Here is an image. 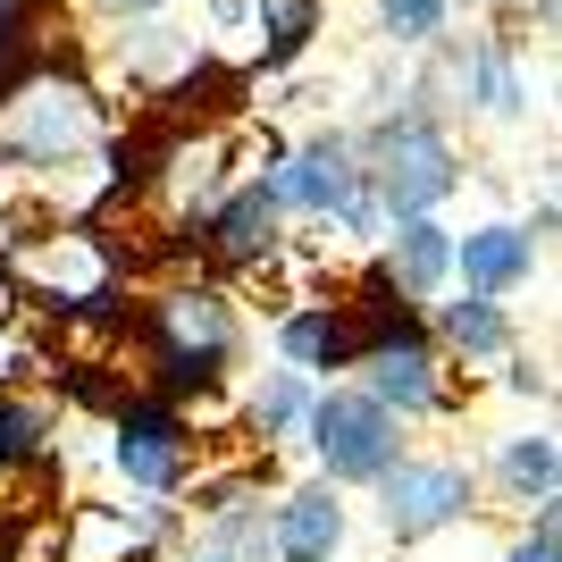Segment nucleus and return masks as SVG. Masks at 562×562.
Instances as JSON below:
<instances>
[{
	"instance_id": "obj_11",
	"label": "nucleus",
	"mask_w": 562,
	"mask_h": 562,
	"mask_svg": "<svg viewBox=\"0 0 562 562\" xmlns=\"http://www.w3.org/2000/svg\"><path fill=\"white\" fill-rule=\"evenodd\" d=\"M446 85L462 93V110H479V117H520L529 110V76H520V59H513L504 34H470V43L446 59Z\"/></svg>"
},
{
	"instance_id": "obj_16",
	"label": "nucleus",
	"mask_w": 562,
	"mask_h": 562,
	"mask_svg": "<svg viewBox=\"0 0 562 562\" xmlns=\"http://www.w3.org/2000/svg\"><path fill=\"white\" fill-rule=\"evenodd\" d=\"M177 562H278L269 554V513H260V495L202 513V529L177 546Z\"/></svg>"
},
{
	"instance_id": "obj_7",
	"label": "nucleus",
	"mask_w": 562,
	"mask_h": 562,
	"mask_svg": "<svg viewBox=\"0 0 562 562\" xmlns=\"http://www.w3.org/2000/svg\"><path fill=\"white\" fill-rule=\"evenodd\" d=\"M110 462H117V479L126 487H143L151 504H168V495H186V479H193V428H186V412L168 395H126L110 412Z\"/></svg>"
},
{
	"instance_id": "obj_17",
	"label": "nucleus",
	"mask_w": 562,
	"mask_h": 562,
	"mask_svg": "<svg viewBox=\"0 0 562 562\" xmlns=\"http://www.w3.org/2000/svg\"><path fill=\"white\" fill-rule=\"evenodd\" d=\"M319 25H328V0H252V34H260V68L285 76L319 43Z\"/></svg>"
},
{
	"instance_id": "obj_12",
	"label": "nucleus",
	"mask_w": 562,
	"mask_h": 562,
	"mask_svg": "<svg viewBox=\"0 0 562 562\" xmlns=\"http://www.w3.org/2000/svg\"><path fill=\"white\" fill-rule=\"evenodd\" d=\"M538 252H546V235L513 227V218H487V227L453 235V278H462L470 294H513V285H529Z\"/></svg>"
},
{
	"instance_id": "obj_21",
	"label": "nucleus",
	"mask_w": 562,
	"mask_h": 562,
	"mask_svg": "<svg viewBox=\"0 0 562 562\" xmlns=\"http://www.w3.org/2000/svg\"><path fill=\"white\" fill-rule=\"evenodd\" d=\"M43 437H50V412H43V403H18V395H0V453H9V462L43 453Z\"/></svg>"
},
{
	"instance_id": "obj_18",
	"label": "nucleus",
	"mask_w": 562,
	"mask_h": 562,
	"mask_svg": "<svg viewBox=\"0 0 562 562\" xmlns=\"http://www.w3.org/2000/svg\"><path fill=\"white\" fill-rule=\"evenodd\" d=\"M495 487L513 495V504H554L562 487V453L546 428H520V437H504L495 446Z\"/></svg>"
},
{
	"instance_id": "obj_2",
	"label": "nucleus",
	"mask_w": 562,
	"mask_h": 562,
	"mask_svg": "<svg viewBox=\"0 0 562 562\" xmlns=\"http://www.w3.org/2000/svg\"><path fill=\"white\" fill-rule=\"evenodd\" d=\"M361 177H370L378 218H420L462 193V151H453V135L428 110H395L361 143Z\"/></svg>"
},
{
	"instance_id": "obj_10",
	"label": "nucleus",
	"mask_w": 562,
	"mask_h": 562,
	"mask_svg": "<svg viewBox=\"0 0 562 562\" xmlns=\"http://www.w3.org/2000/svg\"><path fill=\"white\" fill-rule=\"evenodd\" d=\"M278 202H269V186H227L211 202V211H202V235H193V244H202V252L218 260V269H269V260H278Z\"/></svg>"
},
{
	"instance_id": "obj_13",
	"label": "nucleus",
	"mask_w": 562,
	"mask_h": 562,
	"mask_svg": "<svg viewBox=\"0 0 562 562\" xmlns=\"http://www.w3.org/2000/svg\"><path fill=\"white\" fill-rule=\"evenodd\" d=\"M386 285L395 294H412V303H437L453 278V227H437V211L420 218H386Z\"/></svg>"
},
{
	"instance_id": "obj_19",
	"label": "nucleus",
	"mask_w": 562,
	"mask_h": 562,
	"mask_svg": "<svg viewBox=\"0 0 562 562\" xmlns=\"http://www.w3.org/2000/svg\"><path fill=\"white\" fill-rule=\"evenodd\" d=\"M303 412H311V370H269L252 386V403H244V428H252L260 446H285L303 428Z\"/></svg>"
},
{
	"instance_id": "obj_23",
	"label": "nucleus",
	"mask_w": 562,
	"mask_h": 562,
	"mask_svg": "<svg viewBox=\"0 0 562 562\" xmlns=\"http://www.w3.org/2000/svg\"><path fill=\"white\" fill-rule=\"evenodd\" d=\"M504 386H513V395H529V403H546V395H554V378H546V361H520V370L504 378Z\"/></svg>"
},
{
	"instance_id": "obj_1",
	"label": "nucleus",
	"mask_w": 562,
	"mask_h": 562,
	"mask_svg": "<svg viewBox=\"0 0 562 562\" xmlns=\"http://www.w3.org/2000/svg\"><path fill=\"white\" fill-rule=\"evenodd\" d=\"M101 135H110V110H101V93L76 76V59L59 68H34L25 85H9L0 93V160L25 168V177H43V168H76L85 151H101Z\"/></svg>"
},
{
	"instance_id": "obj_6",
	"label": "nucleus",
	"mask_w": 562,
	"mask_h": 562,
	"mask_svg": "<svg viewBox=\"0 0 562 562\" xmlns=\"http://www.w3.org/2000/svg\"><path fill=\"white\" fill-rule=\"evenodd\" d=\"M370 487H378V538L428 546V538H446L453 520H470L479 479H470L453 453H395V462L378 470Z\"/></svg>"
},
{
	"instance_id": "obj_22",
	"label": "nucleus",
	"mask_w": 562,
	"mask_h": 562,
	"mask_svg": "<svg viewBox=\"0 0 562 562\" xmlns=\"http://www.w3.org/2000/svg\"><path fill=\"white\" fill-rule=\"evenodd\" d=\"M504 562H554V504H538V520L504 546Z\"/></svg>"
},
{
	"instance_id": "obj_20",
	"label": "nucleus",
	"mask_w": 562,
	"mask_h": 562,
	"mask_svg": "<svg viewBox=\"0 0 562 562\" xmlns=\"http://www.w3.org/2000/svg\"><path fill=\"white\" fill-rule=\"evenodd\" d=\"M446 18H453V0H378L386 43H403V50H428L437 34H446Z\"/></svg>"
},
{
	"instance_id": "obj_9",
	"label": "nucleus",
	"mask_w": 562,
	"mask_h": 562,
	"mask_svg": "<svg viewBox=\"0 0 562 562\" xmlns=\"http://www.w3.org/2000/svg\"><path fill=\"white\" fill-rule=\"evenodd\" d=\"M345 546H352V504L328 479L278 495V513H269V554L278 562H345Z\"/></svg>"
},
{
	"instance_id": "obj_24",
	"label": "nucleus",
	"mask_w": 562,
	"mask_h": 562,
	"mask_svg": "<svg viewBox=\"0 0 562 562\" xmlns=\"http://www.w3.org/2000/svg\"><path fill=\"white\" fill-rule=\"evenodd\" d=\"M110 9H126V18H160L168 0H110Z\"/></svg>"
},
{
	"instance_id": "obj_5",
	"label": "nucleus",
	"mask_w": 562,
	"mask_h": 562,
	"mask_svg": "<svg viewBox=\"0 0 562 562\" xmlns=\"http://www.w3.org/2000/svg\"><path fill=\"white\" fill-rule=\"evenodd\" d=\"M303 446H311L328 487H370L378 470L403 453V437H395V412L378 395H361V386H311Z\"/></svg>"
},
{
	"instance_id": "obj_3",
	"label": "nucleus",
	"mask_w": 562,
	"mask_h": 562,
	"mask_svg": "<svg viewBox=\"0 0 562 562\" xmlns=\"http://www.w3.org/2000/svg\"><path fill=\"white\" fill-rule=\"evenodd\" d=\"M143 345H151V395L186 403L202 395V386H218V378L235 370V345H244V328H235V311L218 285H177V294H160L151 303V328H143Z\"/></svg>"
},
{
	"instance_id": "obj_8",
	"label": "nucleus",
	"mask_w": 562,
	"mask_h": 562,
	"mask_svg": "<svg viewBox=\"0 0 562 562\" xmlns=\"http://www.w3.org/2000/svg\"><path fill=\"white\" fill-rule=\"evenodd\" d=\"M361 395H378L395 420H420V412H446V370H437V336H395V345H370L361 361Z\"/></svg>"
},
{
	"instance_id": "obj_14",
	"label": "nucleus",
	"mask_w": 562,
	"mask_h": 562,
	"mask_svg": "<svg viewBox=\"0 0 562 562\" xmlns=\"http://www.w3.org/2000/svg\"><path fill=\"white\" fill-rule=\"evenodd\" d=\"M278 352L294 361V370H352V361H361L352 311H345V303H303V311H278Z\"/></svg>"
},
{
	"instance_id": "obj_15",
	"label": "nucleus",
	"mask_w": 562,
	"mask_h": 562,
	"mask_svg": "<svg viewBox=\"0 0 562 562\" xmlns=\"http://www.w3.org/2000/svg\"><path fill=\"white\" fill-rule=\"evenodd\" d=\"M437 345L462 352V361H513V319H504V294H453V303H437Z\"/></svg>"
},
{
	"instance_id": "obj_4",
	"label": "nucleus",
	"mask_w": 562,
	"mask_h": 562,
	"mask_svg": "<svg viewBox=\"0 0 562 562\" xmlns=\"http://www.w3.org/2000/svg\"><path fill=\"white\" fill-rule=\"evenodd\" d=\"M278 211H303V218H336L345 235L370 244L386 218L370 202V177H361V143L352 135H303L294 151H278V168L260 177Z\"/></svg>"
}]
</instances>
